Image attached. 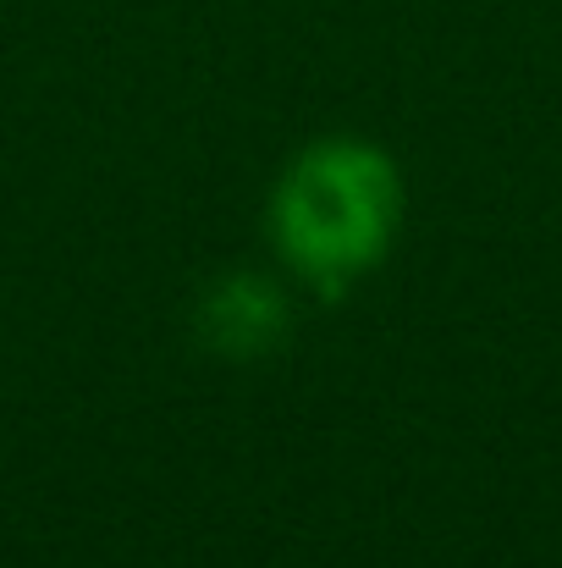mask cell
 I'll return each mask as SVG.
<instances>
[{
    "mask_svg": "<svg viewBox=\"0 0 562 568\" xmlns=\"http://www.w3.org/2000/svg\"><path fill=\"white\" fill-rule=\"evenodd\" d=\"M391 221L386 166L365 150H320L282 193V232L298 265L320 282L354 271Z\"/></svg>",
    "mask_w": 562,
    "mask_h": 568,
    "instance_id": "obj_1",
    "label": "cell"
}]
</instances>
